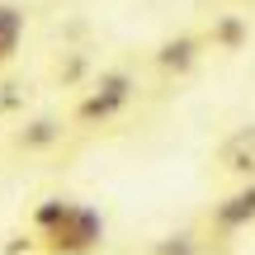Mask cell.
I'll return each mask as SVG.
<instances>
[{
    "label": "cell",
    "mask_w": 255,
    "mask_h": 255,
    "mask_svg": "<svg viewBox=\"0 0 255 255\" xmlns=\"http://www.w3.org/2000/svg\"><path fill=\"white\" fill-rule=\"evenodd\" d=\"M71 208H76L71 199H38L33 208H28V232H33V237L43 241L47 232H57L66 218H71Z\"/></svg>",
    "instance_id": "10"
},
{
    "label": "cell",
    "mask_w": 255,
    "mask_h": 255,
    "mask_svg": "<svg viewBox=\"0 0 255 255\" xmlns=\"http://www.w3.org/2000/svg\"><path fill=\"white\" fill-rule=\"evenodd\" d=\"M251 222H255V180L237 184L227 199L213 203V213H208V237L227 241V237H237V232H246Z\"/></svg>",
    "instance_id": "5"
},
{
    "label": "cell",
    "mask_w": 255,
    "mask_h": 255,
    "mask_svg": "<svg viewBox=\"0 0 255 255\" xmlns=\"http://www.w3.org/2000/svg\"><path fill=\"white\" fill-rule=\"evenodd\" d=\"M203 43H208V52L237 57L241 47L251 43V19L237 14V9H222V14H213L208 24H203Z\"/></svg>",
    "instance_id": "7"
},
{
    "label": "cell",
    "mask_w": 255,
    "mask_h": 255,
    "mask_svg": "<svg viewBox=\"0 0 255 255\" xmlns=\"http://www.w3.org/2000/svg\"><path fill=\"white\" fill-rule=\"evenodd\" d=\"M104 246V218L90 203H76L71 218L38 241V255H95Z\"/></svg>",
    "instance_id": "2"
},
{
    "label": "cell",
    "mask_w": 255,
    "mask_h": 255,
    "mask_svg": "<svg viewBox=\"0 0 255 255\" xmlns=\"http://www.w3.org/2000/svg\"><path fill=\"white\" fill-rule=\"evenodd\" d=\"M24 5H14V0H0V71H9L19 57V43H24Z\"/></svg>",
    "instance_id": "9"
},
{
    "label": "cell",
    "mask_w": 255,
    "mask_h": 255,
    "mask_svg": "<svg viewBox=\"0 0 255 255\" xmlns=\"http://www.w3.org/2000/svg\"><path fill=\"white\" fill-rule=\"evenodd\" d=\"M24 109H28V85L0 71V119H24Z\"/></svg>",
    "instance_id": "11"
},
{
    "label": "cell",
    "mask_w": 255,
    "mask_h": 255,
    "mask_svg": "<svg viewBox=\"0 0 255 255\" xmlns=\"http://www.w3.org/2000/svg\"><path fill=\"white\" fill-rule=\"evenodd\" d=\"M199 251H203L199 232H170V237H161L146 255H199Z\"/></svg>",
    "instance_id": "12"
},
{
    "label": "cell",
    "mask_w": 255,
    "mask_h": 255,
    "mask_svg": "<svg viewBox=\"0 0 255 255\" xmlns=\"http://www.w3.org/2000/svg\"><path fill=\"white\" fill-rule=\"evenodd\" d=\"M208 57V43H203V28H180V33L161 38V43L151 47V71L161 76V81H184V76L194 71V66Z\"/></svg>",
    "instance_id": "3"
},
{
    "label": "cell",
    "mask_w": 255,
    "mask_h": 255,
    "mask_svg": "<svg viewBox=\"0 0 255 255\" xmlns=\"http://www.w3.org/2000/svg\"><path fill=\"white\" fill-rule=\"evenodd\" d=\"M213 161H218V175H222V180H237V184L255 180V123L232 128V132L218 142Z\"/></svg>",
    "instance_id": "6"
},
{
    "label": "cell",
    "mask_w": 255,
    "mask_h": 255,
    "mask_svg": "<svg viewBox=\"0 0 255 255\" xmlns=\"http://www.w3.org/2000/svg\"><path fill=\"white\" fill-rule=\"evenodd\" d=\"M90 81H95V66L81 47H66L47 62V85H57V90H85Z\"/></svg>",
    "instance_id": "8"
},
{
    "label": "cell",
    "mask_w": 255,
    "mask_h": 255,
    "mask_svg": "<svg viewBox=\"0 0 255 255\" xmlns=\"http://www.w3.org/2000/svg\"><path fill=\"white\" fill-rule=\"evenodd\" d=\"M71 114H33V119H19V128L9 132V156H47L66 142L71 132Z\"/></svg>",
    "instance_id": "4"
},
{
    "label": "cell",
    "mask_w": 255,
    "mask_h": 255,
    "mask_svg": "<svg viewBox=\"0 0 255 255\" xmlns=\"http://www.w3.org/2000/svg\"><path fill=\"white\" fill-rule=\"evenodd\" d=\"M137 100V76L128 66H109V71H95V81L76 95L71 104V123L76 132H95V128H109L114 119H123L128 104Z\"/></svg>",
    "instance_id": "1"
}]
</instances>
